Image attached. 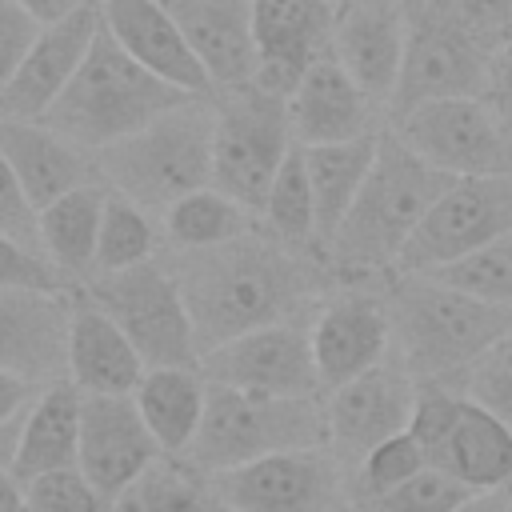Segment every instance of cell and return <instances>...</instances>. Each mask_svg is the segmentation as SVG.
I'll list each match as a JSON object with an SVG mask.
<instances>
[{"label": "cell", "mask_w": 512, "mask_h": 512, "mask_svg": "<svg viewBox=\"0 0 512 512\" xmlns=\"http://www.w3.org/2000/svg\"><path fill=\"white\" fill-rule=\"evenodd\" d=\"M172 272L184 288L200 356L252 328L296 320L324 288V272L308 248H288L256 228L212 248H180Z\"/></svg>", "instance_id": "cell-1"}, {"label": "cell", "mask_w": 512, "mask_h": 512, "mask_svg": "<svg viewBox=\"0 0 512 512\" xmlns=\"http://www.w3.org/2000/svg\"><path fill=\"white\" fill-rule=\"evenodd\" d=\"M448 184V172L416 156L396 128H384L364 188L356 192L336 236L324 244L328 264L356 280L396 272L404 244Z\"/></svg>", "instance_id": "cell-2"}, {"label": "cell", "mask_w": 512, "mask_h": 512, "mask_svg": "<svg viewBox=\"0 0 512 512\" xmlns=\"http://www.w3.org/2000/svg\"><path fill=\"white\" fill-rule=\"evenodd\" d=\"M392 312V360L416 380L456 376L512 328V304L472 296L432 272H396L384 288Z\"/></svg>", "instance_id": "cell-3"}, {"label": "cell", "mask_w": 512, "mask_h": 512, "mask_svg": "<svg viewBox=\"0 0 512 512\" xmlns=\"http://www.w3.org/2000/svg\"><path fill=\"white\" fill-rule=\"evenodd\" d=\"M184 100H192V92L148 72L132 52L120 48L108 24H100L76 76L44 112V124L80 144L84 152H100L104 144L140 132Z\"/></svg>", "instance_id": "cell-4"}, {"label": "cell", "mask_w": 512, "mask_h": 512, "mask_svg": "<svg viewBox=\"0 0 512 512\" xmlns=\"http://www.w3.org/2000/svg\"><path fill=\"white\" fill-rule=\"evenodd\" d=\"M212 136L216 104L212 96H192L140 132L104 144L96 152V172L148 212H164L184 192L212 184Z\"/></svg>", "instance_id": "cell-5"}, {"label": "cell", "mask_w": 512, "mask_h": 512, "mask_svg": "<svg viewBox=\"0 0 512 512\" xmlns=\"http://www.w3.org/2000/svg\"><path fill=\"white\" fill-rule=\"evenodd\" d=\"M316 444H328L324 396H256L208 380L204 420L184 456L212 476L268 452Z\"/></svg>", "instance_id": "cell-6"}, {"label": "cell", "mask_w": 512, "mask_h": 512, "mask_svg": "<svg viewBox=\"0 0 512 512\" xmlns=\"http://www.w3.org/2000/svg\"><path fill=\"white\" fill-rule=\"evenodd\" d=\"M80 292L128 332L148 368H200L196 324L172 264L144 260L124 272H100Z\"/></svg>", "instance_id": "cell-7"}, {"label": "cell", "mask_w": 512, "mask_h": 512, "mask_svg": "<svg viewBox=\"0 0 512 512\" xmlns=\"http://www.w3.org/2000/svg\"><path fill=\"white\" fill-rule=\"evenodd\" d=\"M296 148L288 96H276L260 84L228 88L216 104V136H212V184L236 196L244 208L260 216L264 196Z\"/></svg>", "instance_id": "cell-8"}, {"label": "cell", "mask_w": 512, "mask_h": 512, "mask_svg": "<svg viewBox=\"0 0 512 512\" xmlns=\"http://www.w3.org/2000/svg\"><path fill=\"white\" fill-rule=\"evenodd\" d=\"M212 500L236 512H348V472L328 444L284 448L208 476Z\"/></svg>", "instance_id": "cell-9"}, {"label": "cell", "mask_w": 512, "mask_h": 512, "mask_svg": "<svg viewBox=\"0 0 512 512\" xmlns=\"http://www.w3.org/2000/svg\"><path fill=\"white\" fill-rule=\"evenodd\" d=\"M392 128L448 176H512V132L484 96L428 100L396 116Z\"/></svg>", "instance_id": "cell-10"}, {"label": "cell", "mask_w": 512, "mask_h": 512, "mask_svg": "<svg viewBox=\"0 0 512 512\" xmlns=\"http://www.w3.org/2000/svg\"><path fill=\"white\" fill-rule=\"evenodd\" d=\"M512 232V176H452L416 224L396 272H436Z\"/></svg>", "instance_id": "cell-11"}, {"label": "cell", "mask_w": 512, "mask_h": 512, "mask_svg": "<svg viewBox=\"0 0 512 512\" xmlns=\"http://www.w3.org/2000/svg\"><path fill=\"white\" fill-rule=\"evenodd\" d=\"M200 372L212 384L256 396H324L312 332L300 320H276L208 348L200 356Z\"/></svg>", "instance_id": "cell-12"}, {"label": "cell", "mask_w": 512, "mask_h": 512, "mask_svg": "<svg viewBox=\"0 0 512 512\" xmlns=\"http://www.w3.org/2000/svg\"><path fill=\"white\" fill-rule=\"evenodd\" d=\"M488 68H492V52L480 40L452 28L448 20H436L432 12H416L408 20L404 64H400V80L388 100V112L396 120L428 100L484 96Z\"/></svg>", "instance_id": "cell-13"}, {"label": "cell", "mask_w": 512, "mask_h": 512, "mask_svg": "<svg viewBox=\"0 0 512 512\" xmlns=\"http://www.w3.org/2000/svg\"><path fill=\"white\" fill-rule=\"evenodd\" d=\"M412 404H416V376L400 368L392 356L324 396L328 448L348 476L380 440L408 428Z\"/></svg>", "instance_id": "cell-14"}, {"label": "cell", "mask_w": 512, "mask_h": 512, "mask_svg": "<svg viewBox=\"0 0 512 512\" xmlns=\"http://www.w3.org/2000/svg\"><path fill=\"white\" fill-rule=\"evenodd\" d=\"M312 352H316V368H320V384L324 396L356 376H364L368 368L384 364L392 356V312H388V296L372 292L364 284L340 288L336 296H328L312 324Z\"/></svg>", "instance_id": "cell-15"}, {"label": "cell", "mask_w": 512, "mask_h": 512, "mask_svg": "<svg viewBox=\"0 0 512 512\" xmlns=\"http://www.w3.org/2000/svg\"><path fill=\"white\" fill-rule=\"evenodd\" d=\"M100 24H104L100 0H84L68 16L48 20L40 28V36L32 40L24 64L16 68L12 84L0 92V116L44 120V112L56 104V96L68 88L80 60L88 56Z\"/></svg>", "instance_id": "cell-16"}, {"label": "cell", "mask_w": 512, "mask_h": 512, "mask_svg": "<svg viewBox=\"0 0 512 512\" xmlns=\"http://www.w3.org/2000/svg\"><path fill=\"white\" fill-rule=\"evenodd\" d=\"M76 300L48 288H0V368L52 384L68 376V332Z\"/></svg>", "instance_id": "cell-17"}, {"label": "cell", "mask_w": 512, "mask_h": 512, "mask_svg": "<svg viewBox=\"0 0 512 512\" xmlns=\"http://www.w3.org/2000/svg\"><path fill=\"white\" fill-rule=\"evenodd\" d=\"M332 0H252L256 80L276 96H292L320 52L332 48Z\"/></svg>", "instance_id": "cell-18"}, {"label": "cell", "mask_w": 512, "mask_h": 512, "mask_svg": "<svg viewBox=\"0 0 512 512\" xmlns=\"http://www.w3.org/2000/svg\"><path fill=\"white\" fill-rule=\"evenodd\" d=\"M164 448L156 444L136 396H84L80 412V468L112 500Z\"/></svg>", "instance_id": "cell-19"}, {"label": "cell", "mask_w": 512, "mask_h": 512, "mask_svg": "<svg viewBox=\"0 0 512 512\" xmlns=\"http://www.w3.org/2000/svg\"><path fill=\"white\" fill-rule=\"evenodd\" d=\"M408 44V16L396 0H344L336 4L332 52L356 84L388 108Z\"/></svg>", "instance_id": "cell-20"}, {"label": "cell", "mask_w": 512, "mask_h": 512, "mask_svg": "<svg viewBox=\"0 0 512 512\" xmlns=\"http://www.w3.org/2000/svg\"><path fill=\"white\" fill-rule=\"evenodd\" d=\"M376 108L380 104L356 84V76L336 60L332 48L312 60V68L300 76V84L288 96L296 144H336L380 132Z\"/></svg>", "instance_id": "cell-21"}, {"label": "cell", "mask_w": 512, "mask_h": 512, "mask_svg": "<svg viewBox=\"0 0 512 512\" xmlns=\"http://www.w3.org/2000/svg\"><path fill=\"white\" fill-rule=\"evenodd\" d=\"M108 32L120 40L124 52H132L148 72L160 80L192 92L212 96V76L204 72L200 56L192 52L188 36L180 32L172 8L164 0H100Z\"/></svg>", "instance_id": "cell-22"}, {"label": "cell", "mask_w": 512, "mask_h": 512, "mask_svg": "<svg viewBox=\"0 0 512 512\" xmlns=\"http://www.w3.org/2000/svg\"><path fill=\"white\" fill-rule=\"evenodd\" d=\"M216 92L256 80L252 0H164Z\"/></svg>", "instance_id": "cell-23"}, {"label": "cell", "mask_w": 512, "mask_h": 512, "mask_svg": "<svg viewBox=\"0 0 512 512\" xmlns=\"http://www.w3.org/2000/svg\"><path fill=\"white\" fill-rule=\"evenodd\" d=\"M144 372L148 364L128 332L80 292L68 332V380L84 396H132Z\"/></svg>", "instance_id": "cell-24"}, {"label": "cell", "mask_w": 512, "mask_h": 512, "mask_svg": "<svg viewBox=\"0 0 512 512\" xmlns=\"http://www.w3.org/2000/svg\"><path fill=\"white\" fill-rule=\"evenodd\" d=\"M0 152L12 164L16 180L24 184V192L36 208H44L56 196H64L68 188L100 176L96 164L84 156V148L72 144L68 136H60L56 128H48L44 120L0 116Z\"/></svg>", "instance_id": "cell-25"}, {"label": "cell", "mask_w": 512, "mask_h": 512, "mask_svg": "<svg viewBox=\"0 0 512 512\" xmlns=\"http://www.w3.org/2000/svg\"><path fill=\"white\" fill-rule=\"evenodd\" d=\"M80 412H84V392L68 376L44 384L20 420L12 472L20 480H32L40 472L80 464Z\"/></svg>", "instance_id": "cell-26"}, {"label": "cell", "mask_w": 512, "mask_h": 512, "mask_svg": "<svg viewBox=\"0 0 512 512\" xmlns=\"http://www.w3.org/2000/svg\"><path fill=\"white\" fill-rule=\"evenodd\" d=\"M108 192L112 188H104V180L96 176L40 208V248L76 284H88L96 276V244Z\"/></svg>", "instance_id": "cell-27"}, {"label": "cell", "mask_w": 512, "mask_h": 512, "mask_svg": "<svg viewBox=\"0 0 512 512\" xmlns=\"http://www.w3.org/2000/svg\"><path fill=\"white\" fill-rule=\"evenodd\" d=\"M300 148H304V164H308V180L316 196V228H320V252H324V244L336 236L340 220L348 216L356 192L364 188L372 172L380 132L336 140V144H300Z\"/></svg>", "instance_id": "cell-28"}, {"label": "cell", "mask_w": 512, "mask_h": 512, "mask_svg": "<svg viewBox=\"0 0 512 512\" xmlns=\"http://www.w3.org/2000/svg\"><path fill=\"white\" fill-rule=\"evenodd\" d=\"M132 396L164 452L192 448L208 404V376L200 368H148Z\"/></svg>", "instance_id": "cell-29"}, {"label": "cell", "mask_w": 512, "mask_h": 512, "mask_svg": "<svg viewBox=\"0 0 512 512\" xmlns=\"http://www.w3.org/2000/svg\"><path fill=\"white\" fill-rule=\"evenodd\" d=\"M436 468H448L476 492L508 488L512 484V424L468 400Z\"/></svg>", "instance_id": "cell-30"}, {"label": "cell", "mask_w": 512, "mask_h": 512, "mask_svg": "<svg viewBox=\"0 0 512 512\" xmlns=\"http://www.w3.org/2000/svg\"><path fill=\"white\" fill-rule=\"evenodd\" d=\"M208 500V476L184 452H164L112 496L108 512H204Z\"/></svg>", "instance_id": "cell-31"}, {"label": "cell", "mask_w": 512, "mask_h": 512, "mask_svg": "<svg viewBox=\"0 0 512 512\" xmlns=\"http://www.w3.org/2000/svg\"><path fill=\"white\" fill-rule=\"evenodd\" d=\"M252 216L256 212L244 208L236 196H228L216 184H204L164 208V236L176 248H212L252 232Z\"/></svg>", "instance_id": "cell-32"}, {"label": "cell", "mask_w": 512, "mask_h": 512, "mask_svg": "<svg viewBox=\"0 0 512 512\" xmlns=\"http://www.w3.org/2000/svg\"><path fill=\"white\" fill-rule=\"evenodd\" d=\"M260 220H264V232H272L288 248H320L316 196H312V180H308V164H304L300 144L280 164V172H276V180L264 196Z\"/></svg>", "instance_id": "cell-33"}, {"label": "cell", "mask_w": 512, "mask_h": 512, "mask_svg": "<svg viewBox=\"0 0 512 512\" xmlns=\"http://www.w3.org/2000/svg\"><path fill=\"white\" fill-rule=\"evenodd\" d=\"M160 232L144 204L128 200L124 192H108L104 220H100V244H96V276L100 272H124L144 260H156Z\"/></svg>", "instance_id": "cell-34"}, {"label": "cell", "mask_w": 512, "mask_h": 512, "mask_svg": "<svg viewBox=\"0 0 512 512\" xmlns=\"http://www.w3.org/2000/svg\"><path fill=\"white\" fill-rule=\"evenodd\" d=\"M424 464H428V452H424L420 440L404 428V432L380 440V444L356 464V472L348 476V496H352V504L372 500V496H380V492L404 484L408 476H416ZM348 512H352V508H348Z\"/></svg>", "instance_id": "cell-35"}, {"label": "cell", "mask_w": 512, "mask_h": 512, "mask_svg": "<svg viewBox=\"0 0 512 512\" xmlns=\"http://www.w3.org/2000/svg\"><path fill=\"white\" fill-rule=\"evenodd\" d=\"M476 488H468L460 476H452L448 468L424 464L416 476H408L404 484L352 504V512H448L460 500H468Z\"/></svg>", "instance_id": "cell-36"}, {"label": "cell", "mask_w": 512, "mask_h": 512, "mask_svg": "<svg viewBox=\"0 0 512 512\" xmlns=\"http://www.w3.org/2000/svg\"><path fill=\"white\" fill-rule=\"evenodd\" d=\"M432 276H440L452 288H464L472 296L496 300V304H512V232L496 236L492 244L476 248L472 256H460L444 268H436Z\"/></svg>", "instance_id": "cell-37"}, {"label": "cell", "mask_w": 512, "mask_h": 512, "mask_svg": "<svg viewBox=\"0 0 512 512\" xmlns=\"http://www.w3.org/2000/svg\"><path fill=\"white\" fill-rule=\"evenodd\" d=\"M456 388H460L472 404H480V408H488V412H496L500 420L512 424V328H508L504 336H496V340L456 376Z\"/></svg>", "instance_id": "cell-38"}, {"label": "cell", "mask_w": 512, "mask_h": 512, "mask_svg": "<svg viewBox=\"0 0 512 512\" xmlns=\"http://www.w3.org/2000/svg\"><path fill=\"white\" fill-rule=\"evenodd\" d=\"M24 504L28 512H108L112 508V500L84 476L80 464L24 480Z\"/></svg>", "instance_id": "cell-39"}, {"label": "cell", "mask_w": 512, "mask_h": 512, "mask_svg": "<svg viewBox=\"0 0 512 512\" xmlns=\"http://www.w3.org/2000/svg\"><path fill=\"white\" fill-rule=\"evenodd\" d=\"M420 12L448 20L452 28L480 40L488 52H496L504 40H512V0H428Z\"/></svg>", "instance_id": "cell-40"}, {"label": "cell", "mask_w": 512, "mask_h": 512, "mask_svg": "<svg viewBox=\"0 0 512 512\" xmlns=\"http://www.w3.org/2000/svg\"><path fill=\"white\" fill-rule=\"evenodd\" d=\"M72 280L36 248L12 240L0 232V288H48L64 292Z\"/></svg>", "instance_id": "cell-41"}, {"label": "cell", "mask_w": 512, "mask_h": 512, "mask_svg": "<svg viewBox=\"0 0 512 512\" xmlns=\"http://www.w3.org/2000/svg\"><path fill=\"white\" fill-rule=\"evenodd\" d=\"M0 232L20 240V244H28V248H36V252H44L40 248V208L28 200V192L16 180L12 164L4 160V152H0Z\"/></svg>", "instance_id": "cell-42"}, {"label": "cell", "mask_w": 512, "mask_h": 512, "mask_svg": "<svg viewBox=\"0 0 512 512\" xmlns=\"http://www.w3.org/2000/svg\"><path fill=\"white\" fill-rule=\"evenodd\" d=\"M40 28L44 24L28 8H20L16 0H0V92L12 84V76L24 64L32 40L40 36Z\"/></svg>", "instance_id": "cell-43"}, {"label": "cell", "mask_w": 512, "mask_h": 512, "mask_svg": "<svg viewBox=\"0 0 512 512\" xmlns=\"http://www.w3.org/2000/svg\"><path fill=\"white\" fill-rule=\"evenodd\" d=\"M484 100L496 108V116H500V120L508 124V132H512V40H504V44L492 52Z\"/></svg>", "instance_id": "cell-44"}, {"label": "cell", "mask_w": 512, "mask_h": 512, "mask_svg": "<svg viewBox=\"0 0 512 512\" xmlns=\"http://www.w3.org/2000/svg\"><path fill=\"white\" fill-rule=\"evenodd\" d=\"M36 388H40V384H32V380H24V376L0 368V428H8L12 420H20V416L28 412Z\"/></svg>", "instance_id": "cell-45"}, {"label": "cell", "mask_w": 512, "mask_h": 512, "mask_svg": "<svg viewBox=\"0 0 512 512\" xmlns=\"http://www.w3.org/2000/svg\"><path fill=\"white\" fill-rule=\"evenodd\" d=\"M448 512H512V484L508 488H484V492H472L468 500H460L456 508Z\"/></svg>", "instance_id": "cell-46"}, {"label": "cell", "mask_w": 512, "mask_h": 512, "mask_svg": "<svg viewBox=\"0 0 512 512\" xmlns=\"http://www.w3.org/2000/svg\"><path fill=\"white\" fill-rule=\"evenodd\" d=\"M0 512H28V504H24V480L12 468H0Z\"/></svg>", "instance_id": "cell-47"}, {"label": "cell", "mask_w": 512, "mask_h": 512, "mask_svg": "<svg viewBox=\"0 0 512 512\" xmlns=\"http://www.w3.org/2000/svg\"><path fill=\"white\" fill-rule=\"evenodd\" d=\"M20 8H28L40 24H48V20H60V16H68L76 4H84V0H16Z\"/></svg>", "instance_id": "cell-48"}, {"label": "cell", "mask_w": 512, "mask_h": 512, "mask_svg": "<svg viewBox=\"0 0 512 512\" xmlns=\"http://www.w3.org/2000/svg\"><path fill=\"white\" fill-rule=\"evenodd\" d=\"M24 420V416H20ZM20 420H12L8 428H0V468H12L16 460V444H20Z\"/></svg>", "instance_id": "cell-49"}, {"label": "cell", "mask_w": 512, "mask_h": 512, "mask_svg": "<svg viewBox=\"0 0 512 512\" xmlns=\"http://www.w3.org/2000/svg\"><path fill=\"white\" fill-rule=\"evenodd\" d=\"M204 512H236V508H228V504H220V500H208V508Z\"/></svg>", "instance_id": "cell-50"}, {"label": "cell", "mask_w": 512, "mask_h": 512, "mask_svg": "<svg viewBox=\"0 0 512 512\" xmlns=\"http://www.w3.org/2000/svg\"><path fill=\"white\" fill-rule=\"evenodd\" d=\"M332 4H344V0H332Z\"/></svg>", "instance_id": "cell-51"}]
</instances>
